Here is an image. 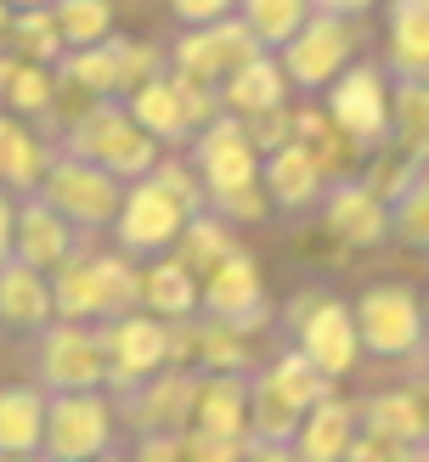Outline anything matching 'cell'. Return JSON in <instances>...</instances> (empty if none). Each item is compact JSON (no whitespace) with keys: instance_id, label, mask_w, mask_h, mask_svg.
<instances>
[{"instance_id":"6da1fadb","label":"cell","mask_w":429,"mask_h":462,"mask_svg":"<svg viewBox=\"0 0 429 462\" xmlns=\"http://www.w3.org/2000/svg\"><path fill=\"white\" fill-rule=\"evenodd\" d=\"M203 209V187H198V175L187 158H175L164 152L153 164V175L142 180H130L125 187V203H119V215H113V248L125 254V260H164V254L175 248L181 237V226H187L192 215Z\"/></svg>"},{"instance_id":"7a4b0ae2","label":"cell","mask_w":429,"mask_h":462,"mask_svg":"<svg viewBox=\"0 0 429 462\" xmlns=\"http://www.w3.org/2000/svg\"><path fill=\"white\" fill-rule=\"evenodd\" d=\"M187 164H192L198 187H203V209L220 215L232 231L271 215L266 192H260V152H255V142H248L243 119H232V113L210 119L187 142Z\"/></svg>"},{"instance_id":"3957f363","label":"cell","mask_w":429,"mask_h":462,"mask_svg":"<svg viewBox=\"0 0 429 462\" xmlns=\"http://www.w3.org/2000/svg\"><path fill=\"white\" fill-rule=\"evenodd\" d=\"M142 310V265L119 248H79L51 271V316L102 328L113 316Z\"/></svg>"},{"instance_id":"277c9868","label":"cell","mask_w":429,"mask_h":462,"mask_svg":"<svg viewBox=\"0 0 429 462\" xmlns=\"http://www.w3.org/2000/svg\"><path fill=\"white\" fill-rule=\"evenodd\" d=\"M57 152L85 158V164L107 170L113 180H125V187L153 175V164L164 158V147L130 119L125 102H90L85 113H74V119L62 125V135H57Z\"/></svg>"},{"instance_id":"5b68a950","label":"cell","mask_w":429,"mask_h":462,"mask_svg":"<svg viewBox=\"0 0 429 462\" xmlns=\"http://www.w3.org/2000/svg\"><path fill=\"white\" fill-rule=\"evenodd\" d=\"M45 462H97L119 457V411H113L107 389H85V395H45Z\"/></svg>"},{"instance_id":"8992f818","label":"cell","mask_w":429,"mask_h":462,"mask_svg":"<svg viewBox=\"0 0 429 462\" xmlns=\"http://www.w3.org/2000/svg\"><path fill=\"white\" fill-rule=\"evenodd\" d=\"M40 203H51V209L79 231V237H97V231L113 226V215H119L125 203V180H113L107 170L85 164V158H68L51 147V158H45V175H40Z\"/></svg>"},{"instance_id":"52a82bcc","label":"cell","mask_w":429,"mask_h":462,"mask_svg":"<svg viewBox=\"0 0 429 462\" xmlns=\"http://www.w3.org/2000/svg\"><path fill=\"white\" fill-rule=\"evenodd\" d=\"M356 344L373 361H418L424 350V299L406 282H373L350 305Z\"/></svg>"},{"instance_id":"ba28073f","label":"cell","mask_w":429,"mask_h":462,"mask_svg":"<svg viewBox=\"0 0 429 462\" xmlns=\"http://www.w3.org/2000/svg\"><path fill=\"white\" fill-rule=\"evenodd\" d=\"M328 125L345 135V147L378 152L390 142V74L378 62H350L328 90H322Z\"/></svg>"},{"instance_id":"9c48e42d","label":"cell","mask_w":429,"mask_h":462,"mask_svg":"<svg viewBox=\"0 0 429 462\" xmlns=\"http://www.w3.org/2000/svg\"><path fill=\"white\" fill-rule=\"evenodd\" d=\"M34 389L45 395H85V389H107V356L102 333L85 321H45L34 333Z\"/></svg>"},{"instance_id":"30bf717a","label":"cell","mask_w":429,"mask_h":462,"mask_svg":"<svg viewBox=\"0 0 429 462\" xmlns=\"http://www.w3.org/2000/svg\"><path fill=\"white\" fill-rule=\"evenodd\" d=\"M288 333H294V350H300L328 383H339L361 361L350 305L333 299V293H300V299H294V305H288Z\"/></svg>"},{"instance_id":"8fae6325","label":"cell","mask_w":429,"mask_h":462,"mask_svg":"<svg viewBox=\"0 0 429 462\" xmlns=\"http://www.w3.org/2000/svg\"><path fill=\"white\" fill-rule=\"evenodd\" d=\"M125 113L153 135L158 147H187L210 119H220V97L203 90V85L175 79V74H158L153 85L135 90V97H125Z\"/></svg>"},{"instance_id":"7c38bea8","label":"cell","mask_w":429,"mask_h":462,"mask_svg":"<svg viewBox=\"0 0 429 462\" xmlns=\"http://www.w3.org/2000/svg\"><path fill=\"white\" fill-rule=\"evenodd\" d=\"M255 57H266V51H260V40L248 34L238 17H220V23H210V29H181L175 45L164 51L175 79L203 85V90H215V97H220V85L232 79L243 62H255Z\"/></svg>"},{"instance_id":"4fadbf2b","label":"cell","mask_w":429,"mask_h":462,"mask_svg":"<svg viewBox=\"0 0 429 462\" xmlns=\"http://www.w3.org/2000/svg\"><path fill=\"white\" fill-rule=\"evenodd\" d=\"M356 45H361V29H356V23L311 12L305 29L277 51V68H283V79H288L294 90H311V97H322V90L356 62Z\"/></svg>"},{"instance_id":"5bb4252c","label":"cell","mask_w":429,"mask_h":462,"mask_svg":"<svg viewBox=\"0 0 429 462\" xmlns=\"http://www.w3.org/2000/svg\"><path fill=\"white\" fill-rule=\"evenodd\" d=\"M198 378L203 373H192V366H164V373L130 383L107 401L119 411V423L135 429V440H142V434H187L192 406H198Z\"/></svg>"},{"instance_id":"9a60e30c","label":"cell","mask_w":429,"mask_h":462,"mask_svg":"<svg viewBox=\"0 0 429 462\" xmlns=\"http://www.w3.org/2000/svg\"><path fill=\"white\" fill-rule=\"evenodd\" d=\"M198 316L203 321H220L232 333H260L271 321V299H266V276L255 265V254H226V260L198 282Z\"/></svg>"},{"instance_id":"2e32d148","label":"cell","mask_w":429,"mask_h":462,"mask_svg":"<svg viewBox=\"0 0 429 462\" xmlns=\"http://www.w3.org/2000/svg\"><path fill=\"white\" fill-rule=\"evenodd\" d=\"M97 333H102V356H107V395H119V389L170 366V321H158L147 310L113 316Z\"/></svg>"},{"instance_id":"e0dca14e","label":"cell","mask_w":429,"mask_h":462,"mask_svg":"<svg viewBox=\"0 0 429 462\" xmlns=\"http://www.w3.org/2000/svg\"><path fill=\"white\" fill-rule=\"evenodd\" d=\"M316 220L345 248H384L390 243V203H384V192L368 175H333L322 203H316Z\"/></svg>"},{"instance_id":"ac0fdd59","label":"cell","mask_w":429,"mask_h":462,"mask_svg":"<svg viewBox=\"0 0 429 462\" xmlns=\"http://www.w3.org/2000/svg\"><path fill=\"white\" fill-rule=\"evenodd\" d=\"M328 170L300 147V142H283L277 152L260 158V192H266V209L283 215V220H300V215H316V203L328 192Z\"/></svg>"},{"instance_id":"d6986e66","label":"cell","mask_w":429,"mask_h":462,"mask_svg":"<svg viewBox=\"0 0 429 462\" xmlns=\"http://www.w3.org/2000/svg\"><path fill=\"white\" fill-rule=\"evenodd\" d=\"M85 243H79V231L68 226L51 203H40V198H17V231H12V260L23 265H34L51 276L62 260H74Z\"/></svg>"},{"instance_id":"ffe728a7","label":"cell","mask_w":429,"mask_h":462,"mask_svg":"<svg viewBox=\"0 0 429 462\" xmlns=\"http://www.w3.org/2000/svg\"><path fill=\"white\" fill-rule=\"evenodd\" d=\"M390 203V243L429 254V164H396L390 175H368Z\"/></svg>"},{"instance_id":"44dd1931","label":"cell","mask_w":429,"mask_h":462,"mask_svg":"<svg viewBox=\"0 0 429 462\" xmlns=\"http://www.w3.org/2000/svg\"><path fill=\"white\" fill-rule=\"evenodd\" d=\"M350 440H356V401H345L333 389L328 401H316L300 418L288 451H294V462H345Z\"/></svg>"},{"instance_id":"7402d4cb","label":"cell","mask_w":429,"mask_h":462,"mask_svg":"<svg viewBox=\"0 0 429 462\" xmlns=\"http://www.w3.org/2000/svg\"><path fill=\"white\" fill-rule=\"evenodd\" d=\"M192 429L226 434V440H248V373H203Z\"/></svg>"},{"instance_id":"603a6c76","label":"cell","mask_w":429,"mask_h":462,"mask_svg":"<svg viewBox=\"0 0 429 462\" xmlns=\"http://www.w3.org/2000/svg\"><path fill=\"white\" fill-rule=\"evenodd\" d=\"M51 316V276L23 265V260H6L0 265V328L12 333H40Z\"/></svg>"},{"instance_id":"cb8c5ba5","label":"cell","mask_w":429,"mask_h":462,"mask_svg":"<svg viewBox=\"0 0 429 462\" xmlns=\"http://www.w3.org/2000/svg\"><path fill=\"white\" fill-rule=\"evenodd\" d=\"M390 6V45H384V74L424 79L429 85V0H384Z\"/></svg>"},{"instance_id":"d4e9b609","label":"cell","mask_w":429,"mask_h":462,"mask_svg":"<svg viewBox=\"0 0 429 462\" xmlns=\"http://www.w3.org/2000/svg\"><path fill=\"white\" fill-rule=\"evenodd\" d=\"M288 107V79H283V68L277 57H255V62H243L232 79L220 85V113H232V119H260V113H277Z\"/></svg>"},{"instance_id":"484cf974","label":"cell","mask_w":429,"mask_h":462,"mask_svg":"<svg viewBox=\"0 0 429 462\" xmlns=\"http://www.w3.org/2000/svg\"><path fill=\"white\" fill-rule=\"evenodd\" d=\"M40 440H45V389L0 383V462L40 457Z\"/></svg>"},{"instance_id":"4316f807","label":"cell","mask_w":429,"mask_h":462,"mask_svg":"<svg viewBox=\"0 0 429 462\" xmlns=\"http://www.w3.org/2000/svg\"><path fill=\"white\" fill-rule=\"evenodd\" d=\"M356 429L384 434V440H401V446H424L429 440V411L413 389H378V395L356 401Z\"/></svg>"},{"instance_id":"83f0119b","label":"cell","mask_w":429,"mask_h":462,"mask_svg":"<svg viewBox=\"0 0 429 462\" xmlns=\"http://www.w3.org/2000/svg\"><path fill=\"white\" fill-rule=\"evenodd\" d=\"M45 158H51V147H45L29 125L12 119V113H0V192L34 198L40 175H45Z\"/></svg>"},{"instance_id":"f1b7e54d","label":"cell","mask_w":429,"mask_h":462,"mask_svg":"<svg viewBox=\"0 0 429 462\" xmlns=\"http://www.w3.org/2000/svg\"><path fill=\"white\" fill-rule=\"evenodd\" d=\"M390 142L401 164H429V85L390 79Z\"/></svg>"},{"instance_id":"f546056e","label":"cell","mask_w":429,"mask_h":462,"mask_svg":"<svg viewBox=\"0 0 429 462\" xmlns=\"http://www.w3.org/2000/svg\"><path fill=\"white\" fill-rule=\"evenodd\" d=\"M142 310L158 321H192L198 316V276L181 260H147L142 271Z\"/></svg>"},{"instance_id":"4dcf8cb0","label":"cell","mask_w":429,"mask_h":462,"mask_svg":"<svg viewBox=\"0 0 429 462\" xmlns=\"http://www.w3.org/2000/svg\"><path fill=\"white\" fill-rule=\"evenodd\" d=\"M226 254H238V231L226 226L220 215H210V209H198L187 226H181V237H175V248H170V260H181L198 282L210 276Z\"/></svg>"},{"instance_id":"1f68e13d","label":"cell","mask_w":429,"mask_h":462,"mask_svg":"<svg viewBox=\"0 0 429 462\" xmlns=\"http://www.w3.org/2000/svg\"><path fill=\"white\" fill-rule=\"evenodd\" d=\"M51 102H57V68H34V62H17L12 57V74L6 90H0V113H12L23 125H51Z\"/></svg>"},{"instance_id":"d6a6232c","label":"cell","mask_w":429,"mask_h":462,"mask_svg":"<svg viewBox=\"0 0 429 462\" xmlns=\"http://www.w3.org/2000/svg\"><path fill=\"white\" fill-rule=\"evenodd\" d=\"M305 17H311V0H238V23L260 40V51H271V57L305 29Z\"/></svg>"},{"instance_id":"836d02e7","label":"cell","mask_w":429,"mask_h":462,"mask_svg":"<svg viewBox=\"0 0 429 462\" xmlns=\"http://www.w3.org/2000/svg\"><path fill=\"white\" fill-rule=\"evenodd\" d=\"M6 57L17 62H34V68H57L68 57V45L51 23V6H34V12H12V34H6Z\"/></svg>"},{"instance_id":"e575fe53","label":"cell","mask_w":429,"mask_h":462,"mask_svg":"<svg viewBox=\"0 0 429 462\" xmlns=\"http://www.w3.org/2000/svg\"><path fill=\"white\" fill-rule=\"evenodd\" d=\"M51 23L68 51L113 40V0H51Z\"/></svg>"},{"instance_id":"d590c367","label":"cell","mask_w":429,"mask_h":462,"mask_svg":"<svg viewBox=\"0 0 429 462\" xmlns=\"http://www.w3.org/2000/svg\"><path fill=\"white\" fill-rule=\"evenodd\" d=\"M192 366H198V373H255V361H248V338L232 333V328H220V321H203V316H198Z\"/></svg>"},{"instance_id":"8d00e7d4","label":"cell","mask_w":429,"mask_h":462,"mask_svg":"<svg viewBox=\"0 0 429 462\" xmlns=\"http://www.w3.org/2000/svg\"><path fill=\"white\" fill-rule=\"evenodd\" d=\"M288 142H300L328 175L339 170V152H345V135L328 125V113H322V107H300V113H294V135H288Z\"/></svg>"},{"instance_id":"74e56055","label":"cell","mask_w":429,"mask_h":462,"mask_svg":"<svg viewBox=\"0 0 429 462\" xmlns=\"http://www.w3.org/2000/svg\"><path fill=\"white\" fill-rule=\"evenodd\" d=\"M158 74H170L164 51H158V45H147V40H125V34H119V102L135 97L142 85H153Z\"/></svg>"},{"instance_id":"f35d334b","label":"cell","mask_w":429,"mask_h":462,"mask_svg":"<svg viewBox=\"0 0 429 462\" xmlns=\"http://www.w3.org/2000/svg\"><path fill=\"white\" fill-rule=\"evenodd\" d=\"M248 440H226V434H203V429H187L181 434V462H243Z\"/></svg>"},{"instance_id":"ab89813d","label":"cell","mask_w":429,"mask_h":462,"mask_svg":"<svg viewBox=\"0 0 429 462\" xmlns=\"http://www.w3.org/2000/svg\"><path fill=\"white\" fill-rule=\"evenodd\" d=\"M345 462H418V451H413V446H401V440H384V434L356 429V440H350Z\"/></svg>"},{"instance_id":"60d3db41","label":"cell","mask_w":429,"mask_h":462,"mask_svg":"<svg viewBox=\"0 0 429 462\" xmlns=\"http://www.w3.org/2000/svg\"><path fill=\"white\" fill-rule=\"evenodd\" d=\"M170 17L181 29H210L220 17H238V0H170Z\"/></svg>"},{"instance_id":"b9f144b4","label":"cell","mask_w":429,"mask_h":462,"mask_svg":"<svg viewBox=\"0 0 429 462\" xmlns=\"http://www.w3.org/2000/svg\"><path fill=\"white\" fill-rule=\"evenodd\" d=\"M130 462H181V434H142L130 446Z\"/></svg>"},{"instance_id":"7bdbcfd3","label":"cell","mask_w":429,"mask_h":462,"mask_svg":"<svg viewBox=\"0 0 429 462\" xmlns=\"http://www.w3.org/2000/svg\"><path fill=\"white\" fill-rule=\"evenodd\" d=\"M378 0H311V12H322V17H345V23H356L361 12H373Z\"/></svg>"},{"instance_id":"ee69618b","label":"cell","mask_w":429,"mask_h":462,"mask_svg":"<svg viewBox=\"0 0 429 462\" xmlns=\"http://www.w3.org/2000/svg\"><path fill=\"white\" fill-rule=\"evenodd\" d=\"M12 231H17V198L0 192V265L12 260Z\"/></svg>"},{"instance_id":"f6af8a7d","label":"cell","mask_w":429,"mask_h":462,"mask_svg":"<svg viewBox=\"0 0 429 462\" xmlns=\"http://www.w3.org/2000/svg\"><path fill=\"white\" fill-rule=\"evenodd\" d=\"M243 462H294V451H288V446H266V440H248Z\"/></svg>"},{"instance_id":"bcb514c9","label":"cell","mask_w":429,"mask_h":462,"mask_svg":"<svg viewBox=\"0 0 429 462\" xmlns=\"http://www.w3.org/2000/svg\"><path fill=\"white\" fill-rule=\"evenodd\" d=\"M406 389H413V395L424 401V411H429V366H418V378H413V383H406Z\"/></svg>"},{"instance_id":"7dc6e473","label":"cell","mask_w":429,"mask_h":462,"mask_svg":"<svg viewBox=\"0 0 429 462\" xmlns=\"http://www.w3.org/2000/svg\"><path fill=\"white\" fill-rule=\"evenodd\" d=\"M413 366H429V293H424V350H418Z\"/></svg>"},{"instance_id":"c3c4849f","label":"cell","mask_w":429,"mask_h":462,"mask_svg":"<svg viewBox=\"0 0 429 462\" xmlns=\"http://www.w3.org/2000/svg\"><path fill=\"white\" fill-rule=\"evenodd\" d=\"M6 34H12V6L0 0V51H6Z\"/></svg>"},{"instance_id":"681fc988","label":"cell","mask_w":429,"mask_h":462,"mask_svg":"<svg viewBox=\"0 0 429 462\" xmlns=\"http://www.w3.org/2000/svg\"><path fill=\"white\" fill-rule=\"evenodd\" d=\"M12 12H34V6H51V0H6Z\"/></svg>"},{"instance_id":"f907efd6","label":"cell","mask_w":429,"mask_h":462,"mask_svg":"<svg viewBox=\"0 0 429 462\" xmlns=\"http://www.w3.org/2000/svg\"><path fill=\"white\" fill-rule=\"evenodd\" d=\"M6 74H12V57L0 51V90H6Z\"/></svg>"},{"instance_id":"816d5d0a","label":"cell","mask_w":429,"mask_h":462,"mask_svg":"<svg viewBox=\"0 0 429 462\" xmlns=\"http://www.w3.org/2000/svg\"><path fill=\"white\" fill-rule=\"evenodd\" d=\"M418 462H429V440H424V446H418Z\"/></svg>"},{"instance_id":"f5cc1de1","label":"cell","mask_w":429,"mask_h":462,"mask_svg":"<svg viewBox=\"0 0 429 462\" xmlns=\"http://www.w3.org/2000/svg\"><path fill=\"white\" fill-rule=\"evenodd\" d=\"M97 462H119V457H97Z\"/></svg>"}]
</instances>
